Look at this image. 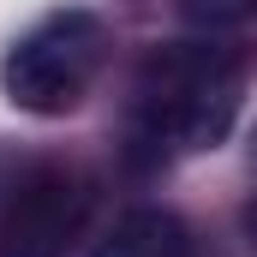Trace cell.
<instances>
[{"label":"cell","mask_w":257,"mask_h":257,"mask_svg":"<svg viewBox=\"0 0 257 257\" xmlns=\"http://www.w3.org/2000/svg\"><path fill=\"white\" fill-rule=\"evenodd\" d=\"M245 102V60L215 42H168L138 66L126 120V162L156 174L215 150Z\"/></svg>","instance_id":"obj_1"},{"label":"cell","mask_w":257,"mask_h":257,"mask_svg":"<svg viewBox=\"0 0 257 257\" xmlns=\"http://www.w3.org/2000/svg\"><path fill=\"white\" fill-rule=\"evenodd\" d=\"M108 60V24L84 6H60V12H42L0 60V90L18 114H36V120H54L72 114L96 72Z\"/></svg>","instance_id":"obj_2"},{"label":"cell","mask_w":257,"mask_h":257,"mask_svg":"<svg viewBox=\"0 0 257 257\" xmlns=\"http://www.w3.org/2000/svg\"><path fill=\"white\" fill-rule=\"evenodd\" d=\"M96 209V186L72 162H30L0 197V257H66Z\"/></svg>","instance_id":"obj_3"},{"label":"cell","mask_w":257,"mask_h":257,"mask_svg":"<svg viewBox=\"0 0 257 257\" xmlns=\"http://www.w3.org/2000/svg\"><path fill=\"white\" fill-rule=\"evenodd\" d=\"M96 257H203V251H197V233L174 209H132L96 245Z\"/></svg>","instance_id":"obj_4"},{"label":"cell","mask_w":257,"mask_h":257,"mask_svg":"<svg viewBox=\"0 0 257 257\" xmlns=\"http://www.w3.org/2000/svg\"><path fill=\"white\" fill-rule=\"evenodd\" d=\"M180 12L203 24V30H233V24H257V0H180Z\"/></svg>","instance_id":"obj_5"}]
</instances>
